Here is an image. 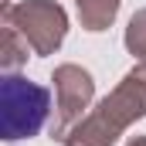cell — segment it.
I'll use <instances>...</instances> for the list:
<instances>
[{"instance_id": "cell-5", "label": "cell", "mask_w": 146, "mask_h": 146, "mask_svg": "<svg viewBox=\"0 0 146 146\" xmlns=\"http://www.w3.org/2000/svg\"><path fill=\"white\" fill-rule=\"evenodd\" d=\"M75 10H78L82 27L92 31V34H99V31H106L112 21H115L119 0H75Z\"/></svg>"}, {"instance_id": "cell-3", "label": "cell", "mask_w": 146, "mask_h": 146, "mask_svg": "<svg viewBox=\"0 0 146 146\" xmlns=\"http://www.w3.org/2000/svg\"><path fill=\"white\" fill-rule=\"evenodd\" d=\"M3 21L14 24L24 41L31 44L37 58H48L61 48V41L68 34V14L58 0H21L3 7Z\"/></svg>"}, {"instance_id": "cell-8", "label": "cell", "mask_w": 146, "mask_h": 146, "mask_svg": "<svg viewBox=\"0 0 146 146\" xmlns=\"http://www.w3.org/2000/svg\"><path fill=\"white\" fill-rule=\"evenodd\" d=\"M126 146H146V136H133V139H129Z\"/></svg>"}, {"instance_id": "cell-2", "label": "cell", "mask_w": 146, "mask_h": 146, "mask_svg": "<svg viewBox=\"0 0 146 146\" xmlns=\"http://www.w3.org/2000/svg\"><path fill=\"white\" fill-rule=\"evenodd\" d=\"M51 112V92L24 75L10 72L0 82V139L21 143L41 133Z\"/></svg>"}, {"instance_id": "cell-4", "label": "cell", "mask_w": 146, "mask_h": 146, "mask_svg": "<svg viewBox=\"0 0 146 146\" xmlns=\"http://www.w3.org/2000/svg\"><path fill=\"white\" fill-rule=\"evenodd\" d=\"M51 82H54V99H58L54 102V122H51V139L65 143L68 133L88 115L85 109L95 99V82L82 65H72V61L58 65Z\"/></svg>"}, {"instance_id": "cell-6", "label": "cell", "mask_w": 146, "mask_h": 146, "mask_svg": "<svg viewBox=\"0 0 146 146\" xmlns=\"http://www.w3.org/2000/svg\"><path fill=\"white\" fill-rule=\"evenodd\" d=\"M27 51H31V44L24 41V34H21L14 24L3 21V48H0V68H3V75L17 72V68L27 61Z\"/></svg>"}, {"instance_id": "cell-1", "label": "cell", "mask_w": 146, "mask_h": 146, "mask_svg": "<svg viewBox=\"0 0 146 146\" xmlns=\"http://www.w3.org/2000/svg\"><path fill=\"white\" fill-rule=\"evenodd\" d=\"M143 115H146V61H139L68 133L65 146H112L136 119H143Z\"/></svg>"}, {"instance_id": "cell-7", "label": "cell", "mask_w": 146, "mask_h": 146, "mask_svg": "<svg viewBox=\"0 0 146 146\" xmlns=\"http://www.w3.org/2000/svg\"><path fill=\"white\" fill-rule=\"evenodd\" d=\"M126 48L129 54H136L139 61H146V7L136 10L129 17V27H126Z\"/></svg>"}]
</instances>
